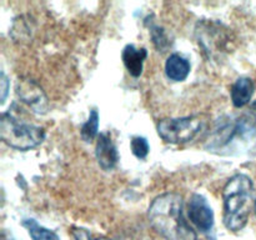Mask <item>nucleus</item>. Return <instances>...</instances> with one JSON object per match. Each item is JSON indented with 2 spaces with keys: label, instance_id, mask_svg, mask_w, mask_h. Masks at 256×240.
I'll use <instances>...</instances> for the list:
<instances>
[{
  "label": "nucleus",
  "instance_id": "1",
  "mask_svg": "<svg viewBox=\"0 0 256 240\" xmlns=\"http://www.w3.org/2000/svg\"><path fill=\"white\" fill-rule=\"evenodd\" d=\"M205 149L216 155H239L256 149V115L219 118L210 132Z\"/></svg>",
  "mask_w": 256,
  "mask_h": 240
},
{
  "label": "nucleus",
  "instance_id": "7",
  "mask_svg": "<svg viewBox=\"0 0 256 240\" xmlns=\"http://www.w3.org/2000/svg\"><path fill=\"white\" fill-rule=\"evenodd\" d=\"M18 99L32 109V112L44 115L49 112V100L44 89L38 82L30 78H19L15 84Z\"/></svg>",
  "mask_w": 256,
  "mask_h": 240
},
{
  "label": "nucleus",
  "instance_id": "15",
  "mask_svg": "<svg viewBox=\"0 0 256 240\" xmlns=\"http://www.w3.org/2000/svg\"><path fill=\"white\" fill-rule=\"evenodd\" d=\"M150 36H152V44L155 49L160 52H165L172 48V40L168 35L166 30L159 25H152L150 26Z\"/></svg>",
  "mask_w": 256,
  "mask_h": 240
},
{
  "label": "nucleus",
  "instance_id": "4",
  "mask_svg": "<svg viewBox=\"0 0 256 240\" xmlns=\"http://www.w3.org/2000/svg\"><path fill=\"white\" fill-rule=\"evenodd\" d=\"M0 138L12 149L26 152L39 146L45 139V130L36 125L19 122L10 112H2L0 119Z\"/></svg>",
  "mask_w": 256,
  "mask_h": 240
},
{
  "label": "nucleus",
  "instance_id": "11",
  "mask_svg": "<svg viewBox=\"0 0 256 240\" xmlns=\"http://www.w3.org/2000/svg\"><path fill=\"white\" fill-rule=\"evenodd\" d=\"M190 70H192V64L189 60L178 52L169 55L165 62V74L172 82H184L189 76Z\"/></svg>",
  "mask_w": 256,
  "mask_h": 240
},
{
  "label": "nucleus",
  "instance_id": "8",
  "mask_svg": "<svg viewBox=\"0 0 256 240\" xmlns=\"http://www.w3.org/2000/svg\"><path fill=\"white\" fill-rule=\"evenodd\" d=\"M188 215L199 232L208 234L214 228V212L206 198L200 194H192L188 204Z\"/></svg>",
  "mask_w": 256,
  "mask_h": 240
},
{
  "label": "nucleus",
  "instance_id": "10",
  "mask_svg": "<svg viewBox=\"0 0 256 240\" xmlns=\"http://www.w3.org/2000/svg\"><path fill=\"white\" fill-rule=\"evenodd\" d=\"M148 50L145 48H136L132 44H128L122 54V62L132 78H139L142 74Z\"/></svg>",
  "mask_w": 256,
  "mask_h": 240
},
{
  "label": "nucleus",
  "instance_id": "20",
  "mask_svg": "<svg viewBox=\"0 0 256 240\" xmlns=\"http://www.w3.org/2000/svg\"><path fill=\"white\" fill-rule=\"evenodd\" d=\"M2 240H12V239H10V238H9V239H6V238H5V234H4V235H2Z\"/></svg>",
  "mask_w": 256,
  "mask_h": 240
},
{
  "label": "nucleus",
  "instance_id": "3",
  "mask_svg": "<svg viewBox=\"0 0 256 240\" xmlns=\"http://www.w3.org/2000/svg\"><path fill=\"white\" fill-rule=\"evenodd\" d=\"M252 192L254 184L248 175L235 174L226 182L222 189V222L229 232H240L248 224Z\"/></svg>",
  "mask_w": 256,
  "mask_h": 240
},
{
  "label": "nucleus",
  "instance_id": "17",
  "mask_svg": "<svg viewBox=\"0 0 256 240\" xmlns=\"http://www.w3.org/2000/svg\"><path fill=\"white\" fill-rule=\"evenodd\" d=\"M72 235L75 240H112L110 238L102 236V235H95L84 228L74 226L72 229Z\"/></svg>",
  "mask_w": 256,
  "mask_h": 240
},
{
  "label": "nucleus",
  "instance_id": "6",
  "mask_svg": "<svg viewBox=\"0 0 256 240\" xmlns=\"http://www.w3.org/2000/svg\"><path fill=\"white\" fill-rule=\"evenodd\" d=\"M206 128L202 115H190L184 118H168L158 122V135L169 144H186L194 140Z\"/></svg>",
  "mask_w": 256,
  "mask_h": 240
},
{
  "label": "nucleus",
  "instance_id": "9",
  "mask_svg": "<svg viewBox=\"0 0 256 240\" xmlns=\"http://www.w3.org/2000/svg\"><path fill=\"white\" fill-rule=\"evenodd\" d=\"M95 156H96L98 164L102 170L110 172L116 166L119 162V152H118L116 145L112 142L109 132H102L98 136L96 146H95Z\"/></svg>",
  "mask_w": 256,
  "mask_h": 240
},
{
  "label": "nucleus",
  "instance_id": "14",
  "mask_svg": "<svg viewBox=\"0 0 256 240\" xmlns=\"http://www.w3.org/2000/svg\"><path fill=\"white\" fill-rule=\"evenodd\" d=\"M98 130H99V112L96 109L90 110L89 118L86 122L82 125L80 129V136L84 142H90L95 139L98 135Z\"/></svg>",
  "mask_w": 256,
  "mask_h": 240
},
{
  "label": "nucleus",
  "instance_id": "21",
  "mask_svg": "<svg viewBox=\"0 0 256 240\" xmlns=\"http://www.w3.org/2000/svg\"><path fill=\"white\" fill-rule=\"evenodd\" d=\"M254 212H255V215H256V200H255V202H254Z\"/></svg>",
  "mask_w": 256,
  "mask_h": 240
},
{
  "label": "nucleus",
  "instance_id": "18",
  "mask_svg": "<svg viewBox=\"0 0 256 240\" xmlns=\"http://www.w3.org/2000/svg\"><path fill=\"white\" fill-rule=\"evenodd\" d=\"M9 79L5 75V72H2V74H0V100H2V104H4L5 100H6L8 92H9Z\"/></svg>",
  "mask_w": 256,
  "mask_h": 240
},
{
  "label": "nucleus",
  "instance_id": "16",
  "mask_svg": "<svg viewBox=\"0 0 256 240\" xmlns=\"http://www.w3.org/2000/svg\"><path fill=\"white\" fill-rule=\"evenodd\" d=\"M130 148H132V152L140 160H144L149 154V142L144 136H132V142H130Z\"/></svg>",
  "mask_w": 256,
  "mask_h": 240
},
{
  "label": "nucleus",
  "instance_id": "13",
  "mask_svg": "<svg viewBox=\"0 0 256 240\" xmlns=\"http://www.w3.org/2000/svg\"><path fill=\"white\" fill-rule=\"evenodd\" d=\"M22 225L28 230L32 240H60L56 232L42 226L34 219H24L22 222Z\"/></svg>",
  "mask_w": 256,
  "mask_h": 240
},
{
  "label": "nucleus",
  "instance_id": "5",
  "mask_svg": "<svg viewBox=\"0 0 256 240\" xmlns=\"http://www.w3.org/2000/svg\"><path fill=\"white\" fill-rule=\"evenodd\" d=\"M198 42L209 59H220L232 52L235 36L229 28L214 20H202L195 28Z\"/></svg>",
  "mask_w": 256,
  "mask_h": 240
},
{
  "label": "nucleus",
  "instance_id": "19",
  "mask_svg": "<svg viewBox=\"0 0 256 240\" xmlns=\"http://www.w3.org/2000/svg\"><path fill=\"white\" fill-rule=\"evenodd\" d=\"M252 109H254V110H256V102H254V104H252Z\"/></svg>",
  "mask_w": 256,
  "mask_h": 240
},
{
  "label": "nucleus",
  "instance_id": "12",
  "mask_svg": "<svg viewBox=\"0 0 256 240\" xmlns=\"http://www.w3.org/2000/svg\"><path fill=\"white\" fill-rule=\"evenodd\" d=\"M255 92V84L252 79L248 76H242L235 80L230 89L232 102L235 108H244L252 102Z\"/></svg>",
  "mask_w": 256,
  "mask_h": 240
},
{
  "label": "nucleus",
  "instance_id": "2",
  "mask_svg": "<svg viewBox=\"0 0 256 240\" xmlns=\"http://www.w3.org/2000/svg\"><path fill=\"white\" fill-rule=\"evenodd\" d=\"M184 200L178 192L158 195L150 204L152 226L166 240H198V234L184 218Z\"/></svg>",
  "mask_w": 256,
  "mask_h": 240
}]
</instances>
